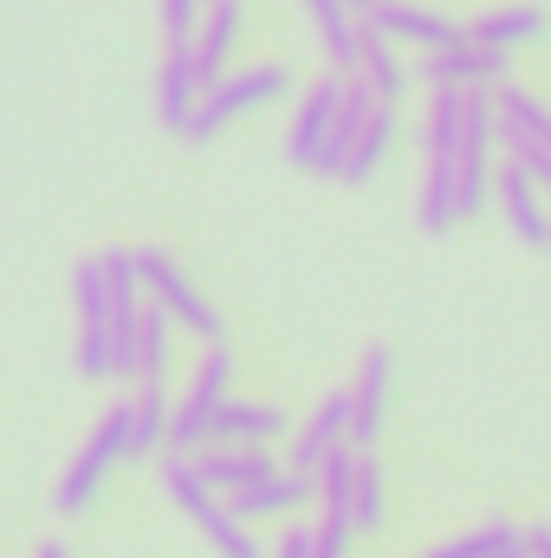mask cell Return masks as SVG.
<instances>
[{
  "label": "cell",
  "mask_w": 551,
  "mask_h": 558,
  "mask_svg": "<svg viewBox=\"0 0 551 558\" xmlns=\"http://www.w3.org/2000/svg\"><path fill=\"white\" fill-rule=\"evenodd\" d=\"M162 494L188 513V526H195L221 558H267L260 539L247 533V520L228 507V494H215V487L195 474V454H169V461H162Z\"/></svg>",
  "instance_id": "1"
},
{
  "label": "cell",
  "mask_w": 551,
  "mask_h": 558,
  "mask_svg": "<svg viewBox=\"0 0 551 558\" xmlns=\"http://www.w3.org/2000/svg\"><path fill=\"white\" fill-rule=\"evenodd\" d=\"M228 397H234V351L228 344H208L201 364H195V377H188V390L169 403V454L215 448V422L228 410Z\"/></svg>",
  "instance_id": "2"
},
{
  "label": "cell",
  "mask_w": 551,
  "mask_h": 558,
  "mask_svg": "<svg viewBox=\"0 0 551 558\" xmlns=\"http://www.w3.org/2000/svg\"><path fill=\"white\" fill-rule=\"evenodd\" d=\"M131 461V403H111L105 416H98V428L85 435V448L72 454V468L59 474V494H52V507L65 513V520H78L98 494H105V481L118 474Z\"/></svg>",
  "instance_id": "3"
},
{
  "label": "cell",
  "mask_w": 551,
  "mask_h": 558,
  "mask_svg": "<svg viewBox=\"0 0 551 558\" xmlns=\"http://www.w3.org/2000/svg\"><path fill=\"white\" fill-rule=\"evenodd\" d=\"M292 92V72L285 65H241V72H228L221 85H208L201 92V105H195V124H188V143H215L228 124H241V118H254V111H267Z\"/></svg>",
  "instance_id": "4"
},
{
  "label": "cell",
  "mask_w": 551,
  "mask_h": 558,
  "mask_svg": "<svg viewBox=\"0 0 551 558\" xmlns=\"http://www.w3.org/2000/svg\"><path fill=\"white\" fill-rule=\"evenodd\" d=\"M131 254H137L143 299H149V305H162V312L175 318V331H188V338H201V344H221V312L195 292V279L182 274L162 247H131Z\"/></svg>",
  "instance_id": "5"
},
{
  "label": "cell",
  "mask_w": 551,
  "mask_h": 558,
  "mask_svg": "<svg viewBox=\"0 0 551 558\" xmlns=\"http://www.w3.org/2000/svg\"><path fill=\"white\" fill-rule=\"evenodd\" d=\"M72 318H78V338H72V371L85 384H105L111 377V286L98 260H78L72 267Z\"/></svg>",
  "instance_id": "6"
},
{
  "label": "cell",
  "mask_w": 551,
  "mask_h": 558,
  "mask_svg": "<svg viewBox=\"0 0 551 558\" xmlns=\"http://www.w3.org/2000/svg\"><path fill=\"white\" fill-rule=\"evenodd\" d=\"M241 39H247V7H241V0H208V13H201V26H195V39H188V65H195V85H201V92L234 72Z\"/></svg>",
  "instance_id": "7"
},
{
  "label": "cell",
  "mask_w": 551,
  "mask_h": 558,
  "mask_svg": "<svg viewBox=\"0 0 551 558\" xmlns=\"http://www.w3.org/2000/svg\"><path fill=\"white\" fill-rule=\"evenodd\" d=\"M364 33H377V39H390V46H421V52H448V46L467 39L461 20L428 13V7H409V0H377V7L364 13Z\"/></svg>",
  "instance_id": "8"
},
{
  "label": "cell",
  "mask_w": 551,
  "mask_h": 558,
  "mask_svg": "<svg viewBox=\"0 0 551 558\" xmlns=\"http://www.w3.org/2000/svg\"><path fill=\"white\" fill-rule=\"evenodd\" d=\"M390 390H396V357L390 344H370L351 384V448H377L383 422H390Z\"/></svg>",
  "instance_id": "9"
},
{
  "label": "cell",
  "mask_w": 551,
  "mask_h": 558,
  "mask_svg": "<svg viewBox=\"0 0 551 558\" xmlns=\"http://www.w3.org/2000/svg\"><path fill=\"white\" fill-rule=\"evenodd\" d=\"M506 72H513L506 52L474 46V39H461V46L421 59V78H428V85H454V92H493V85H506Z\"/></svg>",
  "instance_id": "10"
},
{
  "label": "cell",
  "mask_w": 551,
  "mask_h": 558,
  "mask_svg": "<svg viewBox=\"0 0 551 558\" xmlns=\"http://www.w3.org/2000/svg\"><path fill=\"white\" fill-rule=\"evenodd\" d=\"M338 105H344V78H318V85L298 98L292 131H285V162H292V169H311V162H318V149L331 137V124H338Z\"/></svg>",
  "instance_id": "11"
},
{
  "label": "cell",
  "mask_w": 551,
  "mask_h": 558,
  "mask_svg": "<svg viewBox=\"0 0 551 558\" xmlns=\"http://www.w3.org/2000/svg\"><path fill=\"white\" fill-rule=\"evenodd\" d=\"M493 202H500V215H506V228L526 241V247H551V208H546V189L519 169V162H506L500 175H493Z\"/></svg>",
  "instance_id": "12"
},
{
  "label": "cell",
  "mask_w": 551,
  "mask_h": 558,
  "mask_svg": "<svg viewBox=\"0 0 551 558\" xmlns=\"http://www.w3.org/2000/svg\"><path fill=\"white\" fill-rule=\"evenodd\" d=\"M305 13H311V26H318V46H325V59L338 65V78H357V65H364V46H370V33H364V13L351 7V0H298Z\"/></svg>",
  "instance_id": "13"
},
{
  "label": "cell",
  "mask_w": 551,
  "mask_h": 558,
  "mask_svg": "<svg viewBox=\"0 0 551 558\" xmlns=\"http://www.w3.org/2000/svg\"><path fill=\"white\" fill-rule=\"evenodd\" d=\"M493 124H500V143L506 149H546L551 156V105L532 98L526 85H493Z\"/></svg>",
  "instance_id": "14"
},
{
  "label": "cell",
  "mask_w": 551,
  "mask_h": 558,
  "mask_svg": "<svg viewBox=\"0 0 551 558\" xmlns=\"http://www.w3.org/2000/svg\"><path fill=\"white\" fill-rule=\"evenodd\" d=\"M351 441V390H331L311 416H305V428L292 435V468L298 474H311L331 448H344Z\"/></svg>",
  "instance_id": "15"
},
{
  "label": "cell",
  "mask_w": 551,
  "mask_h": 558,
  "mask_svg": "<svg viewBox=\"0 0 551 558\" xmlns=\"http://www.w3.org/2000/svg\"><path fill=\"white\" fill-rule=\"evenodd\" d=\"M305 500H318V487H311V474H298V468H279L273 481L228 494V507H234L247 526H254V520H285V513H298Z\"/></svg>",
  "instance_id": "16"
},
{
  "label": "cell",
  "mask_w": 551,
  "mask_h": 558,
  "mask_svg": "<svg viewBox=\"0 0 551 558\" xmlns=\"http://www.w3.org/2000/svg\"><path fill=\"white\" fill-rule=\"evenodd\" d=\"M195 474H201L215 494H241V487L273 481L279 461L267 454V448H201V454H195Z\"/></svg>",
  "instance_id": "17"
},
{
  "label": "cell",
  "mask_w": 551,
  "mask_h": 558,
  "mask_svg": "<svg viewBox=\"0 0 551 558\" xmlns=\"http://www.w3.org/2000/svg\"><path fill=\"white\" fill-rule=\"evenodd\" d=\"M195 105H201V85H195L188 46H169V59H162V72H156V111H162V131L188 137V124H195Z\"/></svg>",
  "instance_id": "18"
},
{
  "label": "cell",
  "mask_w": 551,
  "mask_h": 558,
  "mask_svg": "<svg viewBox=\"0 0 551 558\" xmlns=\"http://www.w3.org/2000/svg\"><path fill=\"white\" fill-rule=\"evenodd\" d=\"M169 364H175V318L162 312V305H149L143 299V325H137V364H131V377H137V390H169Z\"/></svg>",
  "instance_id": "19"
},
{
  "label": "cell",
  "mask_w": 551,
  "mask_h": 558,
  "mask_svg": "<svg viewBox=\"0 0 551 558\" xmlns=\"http://www.w3.org/2000/svg\"><path fill=\"white\" fill-rule=\"evenodd\" d=\"M279 435H285V416H279L273 403H241V397H228V410L215 422V448H273Z\"/></svg>",
  "instance_id": "20"
},
{
  "label": "cell",
  "mask_w": 551,
  "mask_h": 558,
  "mask_svg": "<svg viewBox=\"0 0 551 558\" xmlns=\"http://www.w3.org/2000/svg\"><path fill=\"white\" fill-rule=\"evenodd\" d=\"M467 39H474V46H493V52L539 46V39H546V13H539V7H493V13H480V20H467Z\"/></svg>",
  "instance_id": "21"
},
{
  "label": "cell",
  "mask_w": 551,
  "mask_h": 558,
  "mask_svg": "<svg viewBox=\"0 0 551 558\" xmlns=\"http://www.w3.org/2000/svg\"><path fill=\"white\" fill-rule=\"evenodd\" d=\"M390 143H396V105H377V111H370V124H364V131L351 137V149H344V169H338V182H370V175L383 169Z\"/></svg>",
  "instance_id": "22"
},
{
  "label": "cell",
  "mask_w": 551,
  "mask_h": 558,
  "mask_svg": "<svg viewBox=\"0 0 551 558\" xmlns=\"http://www.w3.org/2000/svg\"><path fill=\"white\" fill-rule=\"evenodd\" d=\"M383 513H390V481H383V461L364 448L357 454V487H351V526L357 533H377Z\"/></svg>",
  "instance_id": "23"
},
{
  "label": "cell",
  "mask_w": 551,
  "mask_h": 558,
  "mask_svg": "<svg viewBox=\"0 0 551 558\" xmlns=\"http://www.w3.org/2000/svg\"><path fill=\"white\" fill-rule=\"evenodd\" d=\"M156 448H169V390H149L143 384L137 397H131V454H156Z\"/></svg>",
  "instance_id": "24"
},
{
  "label": "cell",
  "mask_w": 551,
  "mask_h": 558,
  "mask_svg": "<svg viewBox=\"0 0 551 558\" xmlns=\"http://www.w3.org/2000/svg\"><path fill=\"white\" fill-rule=\"evenodd\" d=\"M357 78L370 85V98H377V105H396V98H403V85H409V65L396 59V46H390V39H377V33H370Z\"/></svg>",
  "instance_id": "25"
},
{
  "label": "cell",
  "mask_w": 551,
  "mask_h": 558,
  "mask_svg": "<svg viewBox=\"0 0 551 558\" xmlns=\"http://www.w3.org/2000/svg\"><path fill=\"white\" fill-rule=\"evenodd\" d=\"M513 546H526L506 520H487V526H474V533H461V539H448V546H434L428 558H506Z\"/></svg>",
  "instance_id": "26"
},
{
  "label": "cell",
  "mask_w": 551,
  "mask_h": 558,
  "mask_svg": "<svg viewBox=\"0 0 551 558\" xmlns=\"http://www.w3.org/2000/svg\"><path fill=\"white\" fill-rule=\"evenodd\" d=\"M351 539H357L351 513H325V520L311 526V558H351Z\"/></svg>",
  "instance_id": "27"
},
{
  "label": "cell",
  "mask_w": 551,
  "mask_h": 558,
  "mask_svg": "<svg viewBox=\"0 0 551 558\" xmlns=\"http://www.w3.org/2000/svg\"><path fill=\"white\" fill-rule=\"evenodd\" d=\"M201 13H208V0H162V33H169V46H188L195 26H201Z\"/></svg>",
  "instance_id": "28"
},
{
  "label": "cell",
  "mask_w": 551,
  "mask_h": 558,
  "mask_svg": "<svg viewBox=\"0 0 551 558\" xmlns=\"http://www.w3.org/2000/svg\"><path fill=\"white\" fill-rule=\"evenodd\" d=\"M273 558H311V526H285L279 546H273Z\"/></svg>",
  "instance_id": "29"
},
{
  "label": "cell",
  "mask_w": 551,
  "mask_h": 558,
  "mask_svg": "<svg viewBox=\"0 0 551 558\" xmlns=\"http://www.w3.org/2000/svg\"><path fill=\"white\" fill-rule=\"evenodd\" d=\"M526 558H551V526H539V533H526Z\"/></svg>",
  "instance_id": "30"
},
{
  "label": "cell",
  "mask_w": 551,
  "mask_h": 558,
  "mask_svg": "<svg viewBox=\"0 0 551 558\" xmlns=\"http://www.w3.org/2000/svg\"><path fill=\"white\" fill-rule=\"evenodd\" d=\"M39 558H72V553H65L59 539H46V546H39Z\"/></svg>",
  "instance_id": "31"
},
{
  "label": "cell",
  "mask_w": 551,
  "mask_h": 558,
  "mask_svg": "<svg viewBox=\"0 0 551 558\" xmlns=\"http://www.w3.org/2000/svg\"><path fill=\"white\" fill-rule=\"evenodd\" d=\"M351 7H357V13H370V7H377V0H351Z\"/></svg>",
  "instance_id": "32"
}]
</instances>
